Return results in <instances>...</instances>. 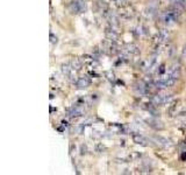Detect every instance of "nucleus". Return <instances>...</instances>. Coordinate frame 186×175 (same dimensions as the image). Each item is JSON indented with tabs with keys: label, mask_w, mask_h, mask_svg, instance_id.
<instances>
[{
	"label": "nucleus",
	"mask_w": 186,
	"mask_h": 175,
	"mask_svg": "<svg viewBox=\"0 0 186 175\" xmlns=\"http://www.w3.org/2000/svg\"><path fill=\"white\" fill-rule=\"evenodd\" d=\"M71 6L75 13H82L83 11H85V2L83 0H72Z\"/></svg>",
	"instance_id": "f257e3e1"
},
{
	"label": "nucleus",
	"mask_w": 186,
	"mask_h": 175,
	"mask_svg": "<svg viewBox=\"0 0 186 175\" xmlns=\"http://www.w3.org/2000/svg\"><path fill=\"white\" fill-rule=\"evenodd\" d=\"M177 19V13L176 11H167L164 15V21L166 23H171V22L176 21Z\"/></svg>",
	"instance_id": "f03ea898"
},
{
	"label": "nucleus",
	"mask_w": 186,
	"mask_h": 175,
	"mask_svg": "<svg viewBox=\"0 0 186 175\" xmlns=\"http://www.w3.org/2000/svg\"><path fill=\"white\" fill-rule=\"evenodd\" d=\"M88 82L86 78H80L78 82H77V87L78 88H80V89H83V88H86L88 85Z\"/></svg>",
	"instance_id": "7ed1b4c3"
},
{
	"label": "nucleus",
	"mask_w": 186,
	"mask_h": 175,
	"mask_svg": "<svg viewBox=\"0 0 186 175\" xmlns=\"http://www.w3.org/2000/svg\"><path fill=\"white\" fill-rule=\"evenodd\" d=\"M134 141L136 142V144H143L144 138H143L142 135H134Z\"/></svg>",
	"instance_id": "20e7f679"
}]
</instances>
